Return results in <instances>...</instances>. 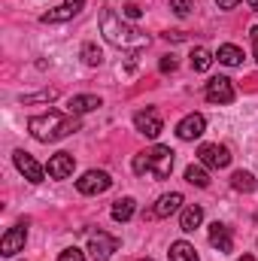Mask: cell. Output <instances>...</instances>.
<instances>
[{"instance_id": "obj_29", "label": "cell", "mask_w": 258, "mask_h": 261, "mask_svg": "<svg viewBox=\"0 0 258 261\" xmlns=\"http://www.w3.org/2000/svg\"><path fill=\"white\" fill-rule=\"evenodd\" d=\"M158 67H161V73H173V70H176V58H173V55H164Z\"/></svg>"}, {"instance_id": "obj_26", "label": "cell", "mask_w": 258, "mask_h": 261, "mask_svg": "<svg viewBox=\"0 0 258 261\" xmlns=\"http://www.w3.org/2000/svg\"><path fill=\"white\" fill-rule=\"evenodd\" d=\"M170 9H173L176 15H189L194 9V0H170Z\"/></svg>"}, {"instance_id": "obj_9", "label": "cell", "mask_w": 258, "mask_h": 261, "mask_svg": "<svg viewBox=\"0 0 258 261\" xmlns=\"http://www.w3.org/2000/svg\"><path fill=\"white\" fill-rule=\"evenodd\" d=\"M203 94H207L210 103H231L234 100V82L228 76H216V79L207 82V91Z\"/></svg>"}, {"instance_id": "obj_36", "label": "cell", "mask_w": 258, "mask_h": 261, "mask_svg": "<svg viewBox=\"0 0 258 261\" xmlns=\"http://www.w3.org/2000/svg\"><path fill=\"white\" fill-rule=\"evenodd\" d=\"M140 261H152V258H140Z\"/></svg>"}, {"instance_id": "obj_16", "label": "cell", "mask_w": 258, "mask_h": 261, "mask_svg": "<svg viewBox=\"0 0 258 261\" xmlns=\"http://www.w3.org/2000/svg\"><path fill=\"white\" fill-rule=\"evenodd\" d=\"M179 206H183V195H179V192H170V195L158 197V203H155L152 216H155V219H167V216H173Z\"/></svg>"}, {"instance_id": "obj_4", "label": "cell", "mask_w": 258, "mask_h": 261, "mask_svg": "<svg viewBox=\"0 0 258 261\" xmlns=\"http://www.w3.org/2000/svg\"><path fill=\"white\" fill-rule=\"evenodd\" d=\"M173 170V149L170 146H152L149 149V173L155 179H167Z\"/></svg>"}, {"instance_id": "obj_35", "label": "cell", "mask_w": 258, "mask_h": 261, "mask_svg": "<svg viewBox=\"0 0 258 261\" xmlns=\"http://www.w3.org/2000/svg\"><path fill=\"white\" fill-rule=\"evenodd\" d=\"M237 261H255V258L252 255H243V258H237Z\"/></svg>"}, {"instance_id": "obj_28", "label": "cell", "mask_w": 258, "mask_h": 261, "mask_svg": "<svg viewBox=\"0 0 258 261\" xmlns=\"http://www.w3.org/2000/svg\"><path fill=\"white\" fill-rule=\"evenodd\" d=\"M58 261H85V252L76 249V246H70V249H64V252L58 255Z\"/></svg>"}, {"instance_id": "obj_22", "label": "cell", "mask_w": 258, "mask_h": 261, "mask_svg": "<svg viewBox=\"0 0 258 261\" xmlns=\"http://www.w3.org/2000/svg\"><path fill=\"white\" fill-rule=\"evenodd\" d=\"M213 61H216V58H213L207 49H200V46L192 49V70H194V73H207V70L213 67Z\"/></svg>"}, {"instance_id": "obj_8", "label": "cell", "mask_w": 258, "mask_h": 261, "mask_svg": "<svg viewBox=\"0 0 258 261\" xmlns=\"http://www.w3.org/2000/svg\"><path fill=\"white\" fill-rule=\"evenodd\" d=\"M12 161H15V167H18V173L28 179V182H43V176H46V170L37 164V158L34 155H28L24 149H15L12 152Z\"/></svg>"}, {"instance_id": "obj_17", "label": "cell", "mask_w": 258, "mask_h": 261, "mask_svg": "<svg viewBox=\"0 0 258 261\" xmlns=\"http://www.w3.org/2000/svg\"><path fill=\"white\" fill-rule=\"evenodd\" d=\"M200 222H203V206H197V203L186 206V210H183V216H179V228H183L186 234H192Z\"/></svg>"}, {"instance_id": "obj_11", "label": "cell", "mask_w": 258, "mask_h": 261, "mask_svg": "<svg viewBox=\"0 0 258 261\" xmlns=\"http://www.w3.org/2000/svg\"><path fill=\"white\" fill-rule=\"evenodd\" d=\"M82 6H85V0H67V3H61V6H55V9H49V12H43V15H40V21H43V24L70 21L73 15H79V12H82Z\"/></svg>"}, {"instance_id": "obj_23", "label": "cell", "mask_w": 258, "mask_h": 261, "mask_svg": "<svg viewBox=\"0 0 258 261\" xmlns=\"http://www.w3.org/2000/svg\"><path fill=\"white\" fill-rule=\"evenodd\" d=\"M231 186H234L237 192H246V195H249V192H255V176H252L249 170H237V173L231 176Z\"/></svg>"}, {"instance_id": "obj_10", "label": "cell", "mask_w": 258, "mask_h": 261, "mask_svg": "<svg viewBox=\"0 0 258 261\" xmlns=\"http://www.w3.org/2000/svg\"><path fill=\"white\" fill-rule=\"evenodd\" d=\"M134 128L140 130L143 137H149V140H155L161 130H164V122H161V116L155 113V110H140L137 116H134Z\"/></svg>"}, {"instance_id": "obj_2", "label": "cell", "mask_w": 258, "mask_h": 261, "mask_svg": "<svg viewBox=\"0 0 258 261\" xmlns=\"http://www.w3.org/2000/svg\"><path fill=\"white\" fill-rule=\"evenodd\" d=\"M28 130H31V137L40 140V143H58V140H64V137H70V134L79 130V119H76V116H64V113H58V110H49V113H43V116H34V119L28 122Z\"/></svg>"}, {"instance_id": "obj_27", "label": "cell", "mask_w": 258, "mask_h": 261, "mask_svg": "<svg viewBox=\"0 0 258 261\" xmlns=\"http://www.w3.org/2000/svg\"><path fill=\"white\" fill-rule=\"evenodd\" d=\"M134 173H149V152H140L137 158H134Z\"/></svg>"}, {"instance_id": "obj_12", "label": "cell", "mask_w": 258, "mask_h": 261, "mask_svg": "<svg viewBox=\"0 0 258 261\" xmlns=\"http://www.w3.org/2000/svg\"><path fill=\"white\" fill-rule=\"evenodd\" d=\"M73 167H76V158H73L70 152H58V155H52V158H49L46 173H49L52 179H67V176L73 173Z\"/></svg>"}, {"instance_id": "obj_33", "label": "cell", "mask_w": 258, "mask_h": 261, "mask_svg": "<svg viewBox=\"0 0 258 261\" xmlns=\"http://www.w3.org/2000/svg\"><path fill=\"white\" fill-rule=\"evenodd\" d=\"M249 37H252V49H255V61H258V24L249 31Z\"/></svg>"}, {"instance_id": "obj_7", "label": "cell", "mask_w": 258, "mask_h": 261, "mask_svg": "<svg viewBox=\"0 0 258 261\" xmlns=\"http://www.w3.org/2000/svg\"><path fill=\"white\" fill-rule=\"evenodd\" d=\"M24 240H28V222H18L15 228H9V231L3 234V240H0V255H6V258L18 255V252L24 249Z\"/></svg>"}, {"instance_id": "obj_37", "label": "cell", "mask_w": 258, "mask_h": 261, "mask_svg": "<svg viewBox=\"0 0 258 261\" xmlns=\"http://www.w3.org/2000/svg\"><path fill=\"white\" fill-rule=\"evenodd\" d=\"M255 222H258V213H255Z\"/></svg>"}, {"instance_id": "obj_6", "label": "cell", "mask_w": 258, "mask_h": 261, "mask_svg": "<svg viewBox=\"0 0 258 261\" xmlns=\"http://www.w3.org/2000/svg\"><path fill=\"white\" fill-rule=\"evenodd\" d=\"M110 186H113V179H110L107 170H88V173H82V176L76 179V189H79L82 195H104Z\"/></svg>"}, {"instance_id": "obj_24", "label": "cell", "mask_w": 258, "mask_h": 261, "mask_svg": "<svg viewBox=\"0 0 258 261\" xmlns=\"http://www.w3.org/2000/svg\"><path fill=\"white\" fill-rule=\"evenodd\" d=\"M82 61L88 67H100L104 64V52H100V46L97 43H85L82 46Z\"/></svg>"}, {"instance_id": "obj_3", "label": "cell", "mask_w": 258, "mask_h": 261, "mask_svg": "<svg viewBox=\"0 0 258 261\" xmlns=\"http://www.w3.org/2000/svg\"><path fill=\"white\" fill-rule=\"evenodd\" d=\"M197 161L210 170H222V167L231 164V152H228V146H219V143H200Z\"/></svg>"}, {"instance_id": "obj_31", "label": "cell", "mask_w": 258, "mask_h": 261, "mask_svg": "<svg viewBox=\"0 0 258 261\" xmlns=\"http://www.w3.org/2000/svg\"><path fill=\"white\" fill-rule=\"evenodd\" d=\"M216 6H219V9H237L240 0H216Z\"/></svg>"}, {"instance_id": "obj_13", "label": "cell", "mask_w": 258, "mask_h": 261, "mask_svg": "<svg viewBox=\"0 0 258 261\" xmlns=\"http://www.w3.org/2000/svg\"><path fill=\"white\" fill-rule=\"evenodd\" d=\"M203 130H207V119H203L200 113H192V116H186V119L176 125V137L189 143V140H197Z\"/></svg>"}, {"instance_id": "obj_32", "label": "cell", "mask_w": 258, "mask_h": 261, "mask_svg": "<svg viewBox=\"0 0 258 261\" xmlns=\"http://www.w3.org/2000/svg\"><path fill=\"white\" fill-rule=\"evenodd\" d=\"M164 40H173V43H183V40H186V34H179V31H167V34H164Z\"/></svg>"}, {"instance_id": "obj_21", "label": "cell", "mask_w": 258, "mask_h": 261, "mask_svg": "<svg viewBox=\"0 0 258 261\" xmlns=\"http://www.w3.org/2000/svg\"><path fill=\"white\" fill-rule=\"evenodd\" d=\"M134 210H137V200L134 197H122V200L113 203V219L116 222H128L131 216H134Z\"/></svg>"}, {"instance_id": "obj_30", "label": "cell", "mask_w": 258, "mask_h": 261, "mask_svg": "<svg viewBox=\"0 0 258 261\" xmlns=\"http://www.w3.org/2000/svg\"><path fill=\"white\" fill-rule=\"evenodd\" d=\"M125 15H128V18H140V15H143V9H140L137 3H128V6H125Z\"/></svg>"}, {"instance_id": "obj_15", "label": "cell", "mask_w": 258, "mask_h": 261, "mask_svg": "<svg viewBox=\"0 0 258 261\" xmlns=\"http://www.w3.org/2000/svg\"><path fill=\"white\" fill-rule=\"evenodd\" d=\"M97 107H104V100H100L97 94H76V97H70L67 113H70V116H82V113H91V110H97Z\"/></svg>"}, {"instance_id": "obj_14", "label": "cell", "mask_w": 258, "mask_h": 261, "mask_svg": "<svg viewBox=\"0 0 258 261\" xmlns=\"http://www.w3.org/2000/svg\"><path fill=\"white\" fill-rule=\"evenodd\" d=\"M210 243L219 249V255H228L234 249V237H231V228L222 225V222H213L210 225Z\"/></svg>"}, {"instance_id": "obj_20", "label": "cell", "mask_w": 258, "mask_h": 261, "mask_svg": "<svg viewBox=\"0 0 258 261\" xmlns=\"http://www.w3.org/2000/svg\"><path fill=\"white\" fill-rule=\"evenodd\" d=\"M186 182H189V186H197V189H207V186H210V173H207L200 164H189V167H186Z\"/></svg>"}, {"instance_id": "obj_1", "label": "cell", "mask_w": 258, "mask_h": 261, "mask_svg": "<svg viewBox=\"0 0 258 261\" xmlns=\"http://www.w3.org/2000/svg\"><path fill=\"white\" fill-rule=\"evenodd\" d=\"M97 24H100L104 40H107V43H113L116 49H125V52H140V49H146V46H149V34H143V31H137L134 24L122 21L113 9H104Z\"/></svg>"}, {"instance_id": "obj_19", "label": "cell", "mask_w": 258, "mask_h": 261, "mask_svg": "<svg viewBox=\"0 0 258 261\" xmlns=\"http://www.w3.org/2000/svg\"><path fill=\"white\" fill-rule=\"evenodd\" d=\"M170 261H200V258H197V252H194L192 243L176 240V243L170 246Z\"/></svg>"}, {"instance_id": "obj_25", "label": "cell", "mask_w": 258, "mask_h": 261, "mask_svg": "<svg viewBox=\"0 0 258 261\" xmlns=\"http://www.w3.org/2000/svg\"><path fill=\"white\" fill-rule=\"evenodd\" d=\"M55 97H58V88H43V91H37V94H24L21 103H24V107H31V103H52Z\"/></svg>"}, {"instance_id": "obj_5", "label": "cell", "mask_w": 258, "mask_h": 261, "mask_svg": "<svg viewBox=\"0 0 258 261\" xmlns=\"http://www.w3.org/2000/svg\"><path fill=\"white\" fill-rule=\"evenodd\" d=\"M119 249V237H113V234H104V231H94V234H88V255L94 261H107L113 252Z\"/></svg>"}, {"instance_id": "obj_34", "label": "cell", "mask_w": 258, "mask_h": 261, "mask_svg": "<svg viewBox=\"0 0 258 261\" xmlns=\"http://www.w3.org/2000/svg\"><path fill=\"white\" fill-rule=\"evenodd\" d=\"M246 3H249V6H252V9L258 12V0H246Z\"/></svg>"}, {"instance_id": "obj_18", "label": "cell", "mask_w": 258, "mask_h": 261, "mask_svg": "<svg viewBox=\"0 0 258 261\" xmlns=\"http://www.w3.org/2000/svg\"><path fill=\"white\" fill-rule=\"evenodd\" d=\"M216 58H219V64H228V67H240V64H243V52H240L237 46H231V43L219 46Z\"/></svg>"}]
</instances>
